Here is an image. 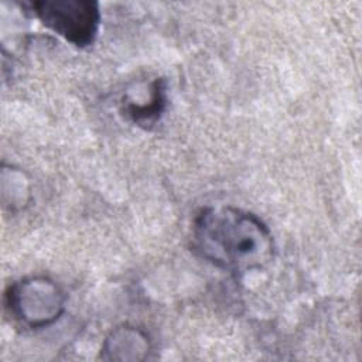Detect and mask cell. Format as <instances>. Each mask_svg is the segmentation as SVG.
Returning a JSON list of instances; mask_svg holds the SVG:
<instances>
[{
	"instance_id": "1",
	"label": "cell",
	"mask_w": 362,
	"mask_h": 362,
	"mask_svg": "<svg viewBox=\"0 0 362 362\" xmlns=\"http://www.w3.org/2000/svg\"><path fill=\"white\" fill-rule=\"evenodd\" d=\"M191 239L199 257L235 274L264 269L274 257L269 226L255 214L235 206L201 209Z\"/></svg>"
},
{
	"instance_id": "2",
	"label": "cell",
	"mask_w": 362,
	"mask_h": 362,
	"mask_svg": "<svg viewBox=\"0 0 362 362\" xmlns=\"http://www.w3.org/2000/svg\"><path fill=\"white\" fill-rule=\"evenodd\" d=\"M6 307L16 321L38 329L59 320L65 311V293L49 277L30 276L8 286Z\"/></svg>"
},
{
	"instance_id": "3",
	"label": "cell",
	"mask_w": 362,
	"mask_h": 362,
	"mask_svg": "<svg viewBox=\"0 0 362 362\" xmlns=\"http://www.w3.org/2000/svg\"><path fill=\"white\" fill-rule=\"evenodd\" d=\"M30 7L45 27L75 47H88L98 35L100 11L93 0H38Z\"/></svg>"
},
{
	"instance_id": "4",
	"label": "cell",
	"mask_w": 362,
	"mask_h": 362,
	"mask_svg": "<svg viewBox=\"0 0 362 362\" xmlns=\"http://www.w3.org/2000/svg\"><path fill=\"white\" fill-rule=\"evenodd\" d=\"M148 338L134 327H120L110 332L103 345L105 359L137 361L148 352Z\"/></svg>"
},
{
	"instance_id": "5",
	"label": "cell",
	"mask_w": 362,
	"mask_h": 362,
	"mask_svg": "<svg viewBox=\"0 0 362 362\" xmlns=\"http://www.w3.org/2000/svg\"><path fill=\"white\" fill-rule=\"evenodd\" d=\"M167 107V90L165 81L163 78L156 79L151 85L148 103H133L124 102L123 110L132 122L141 127L153 126L164 113Z\"/></svg>"
}]
</instances>
